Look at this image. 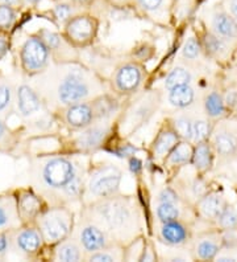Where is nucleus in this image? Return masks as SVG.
<instances>
[{"label":"nucleus","instance_id":"obj_9","mask_svg":"<svg viewBox=\"0 0 237 262\" xmlns=\"http://www.w3.org/2000/svg\"><path fill=\"white\" fill-rule=\"evenodd\" d=\"M144 76L145 71L140 62H124L116 68L112 76V86L120 96H132L141 88Z\"/></svg>","mask_w":237,"mask_h":262},{"label":"nucleus","instance_id":"obj_18","mask_svg":"<svg viewBox=\"0 0 237 262\" xmlns=\"http://www.w3.org/2000/svg\"><path fill=\"white\" fill-rule=\"evenodd\" d=\"M225 205H227V200L223 193L207 192L202 199L196 202V209L200 217L204 220L216 221Z\"/></svg>","mask_w":237,"mask_h":262},{"label":"nucleus","instance_id":"obj_4","mask_svg":"<svg viewBox=\"0 0 237 262\" xmlns=\"http://www.w3.org/2000/svg\"><path fill=\"white\" fill-rule=\"evenodd\" d=\"M161 105V96L158 92H144L130 101L121 113L120 125L125 135H132L145 126Z\"/></svg>","mask_w":237,"mask_h":262},{"label":"nucleus","instance_id":"obj_12","mask_svg":"<svg viewBox=\"0 0 237 262\" xmlns=\"http://www.w3.org/2000/svg\"><path fill=\"white\" fill-rule=\"evenodd\" d=\"M209 31L228 42H237V20L227 12L221 6H215L208 11Z\"/></svg>","mask_w":237,"mask_h":262},{"label":"nucleus","instance_id":"obj_38","mask_svg":"<svg viewBox=\"0 0 237 262\" xmlns=\"http://www.w3.org/2000/svg\"><path fill=\"white\" fill-rule=\"evenodd\" d=\"M16 21L15 8L10 6H0V29L8 31Z\"/></svg>","mask_w":237,"mask_h":262},{"label":"nucleus","instance_id":"obj_37","mask_svg":"<svg viewBox=\"0 0 237 262\" xmlns=\"http://www.w3.org/2000/svg\"><path fill=\"white\" fill-rule=\"evenodd\" d=\"M182 57L187 61H198L203 53L202 42L198 37L191 36L185 41L183 47H182Z\"/></svg>","mask_w":237,"mask_h":262},{"label":"nucleus","instance_id":"obj_34","mask_svg":"<svg viewBox=\"0 0 237 262\" xmlns=\"http://www.w3.org/2000/svg\"><path fill=\"white\" fill-rule=\"evenodd\" d=\"M212 137V125L209 119L196 118L194 119L193 126V143L198 144L202 142L209 141Z\"/></svg>","mask_w":237,"mask_h":262},{"label":"nucleus","instance_id":"obj_6","mask_svg":"<svg viewBox=\"0 0 237 262\" xmlns=\"http://www.w3.org/2000/svg\"><path fill=\"white\" fill-rule=\"evenodd\" d=\"M79 173L82 172L73 159L67 157H53L41 164L38 179L45 188L62 192Z\"/></svg>","mask_w":237,"mask_h":262},{"label":"nucleus","instance_id":"obj_22","mask_svg":"<svg viewBox=\"0 0 237 262\" xmlns=\"http://www.w3.org/2000/svg\"><path fill=\"white\" fill-rule=\"evenodd\" d=\"M42 243H44V238L41 236V232L36 228L21 229L15 236L16 249L25 254H33L38 252L42 246Z\"/></svg>","mask_w":237,"mask_h":262},{"label":"nucleus","instance_id":"obj_52","mask_svg":"<svg viewBox=\"0 0 237 262\" xmlns=\"http://www.w3.org/2000/svg\"><path fill=\"white\" fill-rule=\"evenodd\" d=\"M22 4V0H0V6H10V7H19Z\"/></svg>","mask_w":237,"mask_h":262},{"label":"nucleus","instance_id":"obj_51","mask_svg":"<svg viewBox=\"0 0 237 262\" xmlns=\"http://www.w3.org/2000/svg\"><path fill=\"white\" fill-rule=\"evenodd\" d=\"M71 3L75 4L76 7H79V8H87V7L91 6L92 3H94L95 0H70Z\"/></svg>","mask_w":237,"mask_h":262},{"label":"nucleus","instance_id":"obj_28","mask_svg":"<svg viewBox=\"0 0 237 262\" xmlns=\"http://www.w3.org/2000/svg\"><path fill=\"white\" fill-rule=\"evenodd\" d=\"M17 202L12 198L0 199V230L13 228L19 221Z\"/></svg>","mask_w":237,"mask_h":262},{"label":"nucleus","instance_id":"obj_26","mask_svg":"<svg viewBox=\"0 0 237 262\" xmlns=\"http://www.w3.org/2000/svg\"><path fill=\"white\" fill-rule=\"evenodd\" d=\"M86 257V253L81 246L78 240L74 238H66L61 241L56 250V259L63 262H75L82 261Z\"/></svg>","mask_w":237,"mask_h":262},{"label":"nucleus","instance_id":"obj_35","mask_svg":"<svg viewBox=\"0 0 237 262\" xmlns=\"http://www.w3.org/2000/svg\"><path fill=\"white\" fill-rule=\"evenodd\" d=\"M215 223L220 230H237V209L227 203Z\"/></svg>","mask_w":237,"mask_h":262},{"label":"nucleus","instance_id":"obj_2","mask_svg":"<svg viewBox=\"0 0 237 262\" xmlns=\"http://www.w3.org/2000/svg\"><path fill=\"white\" fill-rule=\"evenodd\" d=\"M95 81L89 69L75 64L66 65L65 71L57 76V83L54 89V97L60 105L70 106L74 103L91 101L95 97Z\"/></svg>","mask_w":237,"mask_h":262},{"label":"nucleus","instance_id":"obj_31","mask_svg":"<svg viewBox=\"0 0 237 262\" xmlns=\"http://www.w3.org/2000/svg\"><path fill=\"white\" fill-rule=\"evenodd\" d=\"M191 81H193V74L189 69L183 67H175L169 72L168 76L165 77L164 85L165 89L169 92L174 88L182 86V85H190Z\"/></svg>","mask_w":237,"mask_h":262},{"label":"nucleus","instance_id":"obj_23","mask_svg":"<svg viewBox=\"0 0 237 262\" xmlns=\"http://www.w3.org/2000/svg\"><path fill=\"white\" fill-rule=\"evenodd\" d=\"M214 158H215V150L212 147L209 141L202 142V143L194 144V154L191 164L195 168L196 172L205 173L214 166Z\"/></svg>","mask_w":237,"mask_h":262},{"label":"nucleus","instance_id":"obj_53","mask_svg":"<svg viewBox=\"0 0 237 262\" xmlns=\"http://www.w3.org/2000/svg\"><path fill=\"white\" fill-rule=\"evenodd\" d=\"M41 2L42 0H22V3L24 4H28V6H33V7L38 6Z\"/></svg>","mask_w":237,"mask_h":262},{"label":"nucleus","instance_id":"obj_41","mask_svg":"<svg viewBox=\"0 0 237 262\" xmlns=\"http://www.w3.org/2000/svg\"><path fill=\"white\" fill-rule=\"evenodd\" d=\"M158 203H173V204H179L180 196L178 192L171 187H165L158 192Z\"/></svg>","mask_w":237,"mask_h":262},{"label":"nucleus","instance_id":"obj_16","mask_svg":"<svg viewBox=\"0 0 237 262\" xmlns=\"http://www.w3.org/2000/svg\"><path fill=\"white\" fill-rule=\"evenodd\" d=\"M191 238L190 229L180 220L164 223L160 228V240L168 246H185Z\"/></svg>","mask_w":237,"mask_h":262},{"label":"nucleus","instance_id":"obj_42","mask_svg":"<svg viewBox=\"0 0 237 262\" xmlns=\"http://www.w3.org/2000/svg\"><path fill=\"white\" fill-rule=\"evenodd\" d=\"M12 99V90L8 85H0V113L10 106Z\"/></svg>","mask_w":237,"mask_h":262},{"label":"nucleus","instance_id":"obj_46","mask_svg":"<svg viewBox=\"0 0 237 262\" xmlns=\"http://www.w3.org/2000/svg\"><path fill=\"white\" fill-rule=\"evenodd\" d=\"M220 6L237 20V0H221Z\"/></svg>","mask_w":237,"mask_h":262},{"label":"nucleus","instance_id":"obj_19","mask_svg":"<svg viewBox=\"0 0 237 262\" xmlns=\"http://www.w3.org/2000/svg\"><path fill=\"white\" fill-rule=\"evenodd\" d=\"M17 109L21 117L32 118L42 110V101L31 86L21 85L17 89Z\"/></svg>","mask_w":237,"mask_h":262},{"label":"nucleus","instance_id":"obj_36","mask_svg":"<svg viewBox=\"0 0 237 262\" xmlns=\"http://www.w3.org/2000/svg\"><path fill=\"white\" fill-rule=\"evenodd\" d=\"M82 8L76 7L75 4H73L71 2H61V3H57L53 8V16L54 19L60 21L61 24H66L70 19L73 16H75L76 13H79L78 11H81Z\"/></svg>","mask_w":237,"mask_h":262},{"label":"nucleus","instance_id":"obj_44","mask_svg":"<svg viewBox=\"0 0 237 262\" xmlns=\"http://www.w3.org/2000/svg\"><path fill=\"white\" fill-rule=\"evenodd\" d=\"M224 102L227 109L234 110L237 106V89H229L224 94Z\"/></svg>","mask_w":237,"mask_h":262},{"label":"nucleus","instance_id":"obj_29","mask_svg":"<svg viewBox=\"0 0 237 262\" xmlns=\"http://www.w3.org/2000/svg\"><path fill=\"white\" fill-rule=\"evenodd\" d=\"M203 107H204L205 115L209 119H220L225 115L227 106L224 102V96L219 93L218 90H212L203 101Z\"/></svg>","mask_w":237,"mask_h":262},{"label":"nucleus","instance_id":"obj_1","mask_svg":"<svg viewBox=\"0 0 237 262\" xmlns=\"http://www.w3.org/2000/svg\"><path fill=\"white\" fill-rule=\"evenodd\" d=\"M85 217L98 224L116 244H132L140 232V213L135 199L120 196L87 203Z\"/></svg>","mask_w":237,"mask_h":262},{"label":"nucleus","instance_id":"obj_24","mask_svg":"<svg viewBox=\"0 0 237 262\" xmlns=\"http://www.w3.org/2000/svg\"><path fill=\"white\" fill-rule=\"evenodd\" d=\"M194 154V143L190 141H179L171 150L166 159L164 160L165 167L168 168H179V167L191 164Z\"/></svg>","mask_w":237,"mask_h":262},{"label":"nucleus","instance_id":"obj_33","mask_svg":"<svg viewBox=\"0 0 237 262\" xmlns=\"http://www.w3.org/2000/svg\"><path fill=\"white\" fill-rule=\"evenodd\" d=\"M155 216L158 221L164 223H170V221L180 220V207L179 204H173V203H158L155 208Z\"/></svg>","mask_w":237,"mask_h":262},{"label":"nucleus","instance_id":"obj_11","mask_svg":"<svg viewBox=\"0 0 237 262\" xmlns=\"http://www.w3.org/2000/svg\"><path fill=\"white\" fill-rule=\"evenodd\" d=\"M76 240L79 241L81 246L85 250L86 257L91 253L98 252V250L104 249V248L116 244L103 228L86 217L82 219V223L79 225Z\"/></svg>","mask_w":237,"mask_h":262},{"label":"nucleus","instance_id":"obj_50","mask_svg":"<svg viewBox=\"0 0 237 262\" xmlns=\"http://www.w3.org/2000/svg\"><path fill=\"white\" fill-rule=\"evenodd\" d=\"M8 52V41L6 40V37H2L0 36V58H3Z\"/></svg>","mask_w":237,"mask_h":262},{"label":"nucleus","instance_id":"obj_48","mask_svg":"<svg viewBox=\"0 0 237 262\" xmlns=\"http://www.w3.org/2000/svg\"><path fill=\"white\" fill-rule=\"evenodd\" d=\"M110 6L116 7V8H126V7H133V0H106Z\"/></svg>","mask_w":237,"mask_h":262},{"label":"nucleus","instance_id":"obj_43","mask_svg":"<svg viewBox=\"0 0 237 262\" xmlns=\"http://www.w3.org/2000/svg\"><path fill=\"white\" fill-rule=\"evenodd\" d=\"M137 152V147H135L133 144L125 143L120 144L116 150H114V154L119 158H124V159H129V158L135 157V154Z\"/></svg>","mask_w":237,"mask_h":262},{"label":"nucleus","instance_id":"obj_10","mask_svg":"<svg viewBox=\"0 0 237 262\" xmlns=\"http://www.w3.org/2000/svg\"><path fill=\"white\" fill-rule=\"evenodd\" d=\"M78 131L73 141L74 146L83 154H89L103 147L112 131V125L110 121H95L92 125Z\"/></svg>","mask_w":237,"mask_h":262},{"label":"nucleus","instance_id":"obj_32","mask_svg":"<svg viewBox=\"0 0 237 262\" xmlns=\"http://www.w3.org/2000/svg\"><path fill=\"white\" fill-rule=\"evenodd\" d=\"M173 128L177 131V134L182 141H193V126L194 119L186 114L175 115L169 121Z\"/></svg>","mask_w":237,"mask_h":262},{"label":"nucleus","instance_id":"obj_30","mask_svg":"<svg viewBox=\"0 0 237 262\" xmlns=\"http://www.w3.org/2000/svg\"><path fill=\"white\" fill-rule=\"evenodd\" d=\"M17 209H19V216L22 220H32L37 217L41 209V202L36 195L31 192H25L17 200Z\"/></svg>","mask_w":237,"mask_h":262},{"label":"nucleus","instance_id":"obj_13","mask_svg":"<svg viewBox=\"0 0 237 262\" xmlns=\"http://www.w3.org/2000/svg\"><path fill=\"white\" fill-rule=\"evenodd\" d=\"M179 141H182V139L177 134V131L174 130L170 122L168 125L162 126L158 131V134L155 135L154 141L152 143V148H150L153 159L155 162H162L164 163V160L166 159V157L177 146Z\"/></svg>","mask_w":237,"mask_h":262},{"label":"nucleus","instance_id":"obj_25","mask_svg":"<svg viewBox=\"0 0 237 262\" xmlns=\"http://www.w3.org/2000/svg\"><path fill=\"white\" fill-rule=\"evenodd\" d=\"M95 113L96 121H110L120 110V105L115 97L110 94H100L90 101Z\"/></svg>","mask_w":237,"mask_h":262},{"label":"nucleus","instance_id":"obj_39","mask_svg":"<svg viewBox=\"0 0 237 262\" xmlns=\"http://www.w3.org/2000/svg\"><path fill=\"white\" fill-rule=\"evenodd\" d=\"M221 249L233 252L237 249V230H221Z\"/></svg>","mask_w":237,"mask_h":262},{"label":"nucleus","instance_id":"obj_21","mask_svg":"<svg viewBox=\"0 0 237 262\" xmlns=\"http://www.w3.org/2000/svg\"><path fill=\"white\" fill-rule=\"evenodd\" d=\"M212 147L221 159H232L237 155V137L228 128L221 127L212 135Z\"/></svg>","mask_w":237,"mask_h":262},{"label":"nucleus","instance_id":"obj_7","mask_svg":"<svg viewBox=\"0 0 237 262\" xmlns=\"http://www.w3.org/2000/svg\"><path fill=\"white\" fill-rule=\"evenodd\" d=\"M98 29L96 17L90 13L79 12L65 24V38L74 48H85L94 42Z\"/></svg>","mask_w":237,"mask_h":262},{"label":"nucleus","instance_id":"obj_14","mask_svg":"<svg viewBox=\"0 0 237 262\" xmlns=\"http://www.w3.org/2000/svg\"><path fill=\"white\" fill-rule=\"evenodd\" d=\"M175 0H133L136 10L157 23H168L171 17Z\"/></svg>","mask_w":237,"mask_h":262},{"label":"nucleus","instance_id":"obj_15","mask_svg":"<svg viewBox=\"0 0 237 262\" xmlns=\"http://www.w3.org/2000/svg\"><path fill=\"white\" fill-rule=\"evenodd\" d=\"M63 118H65L66 125L73 130H82V128L92 125L96 121L94 109H92L90 101L66 106Z\"/></svg>","mask_w":237,"mask_h":262},{"label":"nucleus","instance_id":"obj_8","mask_svg":"<svg viewBox=\"0 0 237 262\" xmlns=\"http://www.w3.org/2000/svg\"><path fill=\"white\" fill-rule=\"evenodd\" d=\"M49 55L50 49L47 48L40 36H32L22 44L20 60H21L22 69L29 74L40 73L49 64Z\"/></svg>","mask_w":237,"mask_h":262},{"label":"nucleus","instance_id":"obj_3","mask_svg":"<svg viewBox=\"0 0 237 262\" xmlns=\"http://www.w3.org/2000/svg\"><path fill=\"white\" fill-rule=\"evenodd\" d=\"M121 180H123V171L116 164H100L92 168L89 176L86 178L83 198L87 199V203L112 198L120 191Z\"/></svg>","mask_w":237,"mask_h":262},{"label":"nucleus","instance_id":"obj_55","mask_svg":"<svg viewBox=\"0 0 237 262\" xmlns=\"http://www.w3.org/2000/svg\"><path fill=\"white\" fill-rule=\"evenodd\" d=\"M234 112H236V113H237V106H236V109H234Z\"/></svg>","mask_w":237,"mask_h":262},{"label":"nucleus","instance_id":"obj_20","mask_svg":"<svg viewBox=\"0 0 237 262\" xmlns=\"http://www.w3.org/2000/svg\"><path fill=\"white\" fill-rule=\"evenodd\" d=\"M200 42H202L203 52L214 60H227L231 53V42L215 35L209 29L205 31L204 35L202 36Z\"/></svg>","mask_w":237,"mask_h":262},{"label":"nucleus","instance_id":"obj_17","mask_svg":"<svg viewBox=\"0 0 237 262\" xmlns=\"http://www.w3.org/2000/svg\"><path fill=\"white\" fill-rule=\"evenodd\" d=\"M221 250L220 233H205L199 236L193 244L194 258L202 261H214Z\"/></svg>","mask_w":237,"mask_h":262},{"label":"nucleus","instance_id":"obj_5","mask_svg":"<svg viewBox=\"0 0 237 262\" xmlns=\"http://www.w3.org/2000/svg\"><path fill=\"white\" fill-rule=\"evenodd\" d=\"M37 223L44 243L58 245L61 241L69 238L73 232L74 214L67 208H51L38 216Z\"/></svg>","mask_w":237,"mask_h":262},{"label":"nucleus","instance_id":"obj_45","mask_svg":"<svg viewBox=\"0 0 237 262\" xmlns=\"http://www.w3.org/2000/svg\"><path fill=\"white\" fill-rule=\"evenodd\" d=\"M128 167H129L130 172L133 175H140L144 169V164H142V160L139 159L137 157H132L128 159Z\"/></svg>","mask_w":237,"mask_h":262},{"label":"nucleus","instance_id":"obj_40","mask_svg":"<svg viewBox=\"0 0 237 262\" xmlns=\"http://www.w3.org/2000/svg\"><path fill=\"white\" fill-rule=\"evenodd\" d=\"M40 37L44 40V42L50 51H58V49L61 48V45H62V37H61L58 33L47 31V29H44V31H42Z\"/></svg>","mask_w":237,"mask_h":262},{"label":"nucleus","instance_id":"obj_27","mask_svg":"<svg viewBox=\"0 0 237 262\" xmlns=\"http://www.w3.org/2000/svg\"><path fill=\"white\" fill-rule=\"evenodd\" d=\"M196 93L194 88L190 85H182V86L174 88L168 92V101L175 109H189L195 102Z\"/></svg>","mask_w":237,"mask_h":262},{"label":"nucleus","instance_id":"obj_47","mask_svg":"<svg viewBox=\"0 0 237 262\" xmlns=\"http://www.w3.org/2000/svg\"><path fill=\"white\" fill-rule=\"evenodd\" d=\"M139 261H154L155 259V252L150 248V246L145 245L142 248L141 254L139 256Z\"/></svg>","mask_w":237,"mask_h":262},{"label":"nucleus","instance_id":"obj_54","mask_svg":"<svg viewBox=\"0 0 237 262\" xmlns=\"http://www.w3.org/2000/svg\"><path fill=\"white\" fill-rule=\"evenodd\" d=\"M4 135H6V127H4V125L0 122V141L3 139Z\"/></svg>","mask_w":237,"mask_h":262},{"label":"nucleus","instance_id":"obj_49","mask_svg":"<svg viewBox=\"0 0 237 262\" xmlns=\"http://www.w3.org/2000/svg\"><path fill=\"white\" fill-rule=\"evenodd\" d=\"M8 245H10L8 237L6 234H0V256L6 254V252L8 250Z\"/></svg>","mask_w":237,"mask_h":262}]
</instances>
